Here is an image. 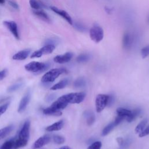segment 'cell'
I'll return each instance as SVG.
<instances>
[{"label":"cell","mask_w":149,"mask_h":149,"mask_svg":"<svg viewBox=\"0 0 149 149\" xmlns=\"http://www.w3.org/2000/svg\"><path fill=\"white\" fill-rule=\"evenodd\" d=\"M34 13L35 15L37 16L43 20L47 22H50V19L48 15L42 10L41 9H38V10H35L34 11Z\"/></svg>","instance_id":"cell-20"},{"label":"cell","mask_w":149,"mask_h":149,"mask_svg":"<svg viewBox=\"0 0 149 149\" xmlns=\"http://www.w3.org/2000/svg\"><path fill=\"white\" fill-rule=\"evenodd\" d=\"M73 57V54L68 52L63 55H58L54 57V61L58 63H65L69 62Z\"/></svg>","instance_id":"cell-12"},{"label":"cell","mask_w":149,"mask_h":149,"mask_svg":"<svg viewBox=\"0 0 149 149\" xmlns=\"http://www.w3.org/2000/svg\"><path fill=\"white\" fill-rule=\"evenodd\" d=\"M116 141H117V142H118L119 146H121L122 144L123 143L124 140H123V139L122 138V137H118V138L116 139Z\"/></svg>","instance_id":"cell-42"},{"label":"cell","mask_w":149,"mask_h":149,"mask_svg":"<svg viewBox=\"0 0 149 149\" xmlns=\"http://www.w3.org/2000/svg\"><path fill=\"white\" fill-rule=\"evenodd\" d=\"M51 141V137L45 134L39 137L37 140L35 141L32 146L33 149H38L45 145L48 144Z\"/></svg>","instance_id":"cell-9"},{"label":"cell","mask_w":149,"mask_h":149,"mask_svg":"<svg viewBox=\"0 0 149 149\" xmlns=\"http://www.w3.org/2000/svg\"><path fill=\"white\" fill-rule=\"evenodd\" d=\"M3 24L7 28V29L10 31L15 38L17 40L20 38L17 25L15 22L12 20H5L3 22Z\"/></svg>","instance_id":"cell-8"},{"label":"cell","mask_w":149,"mask_h":149,"mask_svg":"<svg viewBox=\"0 0 149 149\" xmlns=\"http://www.w3.org/2000/svg\"><path fill=\"white\" fill-rule=\"evenodd\" d=\"M29 4L31 6V8L34 10H38V9H41L42 5L37 0H30L29 1Z\"/></svg>","instance_id":"cell-30"},{"label":"cell","mask_w":149,"mask_h":149,"mask_svg":"<svg viewBox=\"0 0 149 149\" xmlns=\"http://www.w3.org/2000/svg\"><path fill=\"white\" fill-rule=\"evenodd\" d=\"M105 10L106 12H107V13H108V14H111V13H112V9L109 8H108V7H105Z\"/></svg>","instance_id":"cell-43"},{"label":"cell","mask_w":149,"mask_h":149,"mask_svg":"<svg viewBox=\"0 0 149 149\" xmlns=\"http://www.w3.org/2000/svg\"><path fill=\"white\" fill-rule=\"evenodd\" d=\"M15 140L11 139L9 140L6 141L0 147V149H13Z\"/></svg>","instance_id":"cell-28"},{"label":"cell","mask_w":149,"mask_h":149,"mask_svg":"<svg viewBox=\"0 0 149 149\" xmlns=\"http://www.w3.org/2000/svg\"><path fill=\"white\" fill-rule=\"evenodd\" d=\"M30 122L29 120H26L23 123L19 133L18 138L19 139L28 142L30 137Z\"/></svg>","instance_id":"cell-6"},{"label":"cell","mask_w":149,"mask_h":149,"mask_svg":"<svg viewBox=\"0 0 149 149\" xmlns=\"http://www.w3.org/2000/svg\"><path fill=\"white\" fill-rule=\"evenodd\" d=\"M134 41V36L129 31L124 33L122 37V47L126 50H129L133 47Z\"/></svg>","instance_id":"cell-7"},{"label":"cell","mask_w":149,"mask_h":149,"mask_svg":"<svg viewBox=\"0 0 149 149\" xmlns=\"http://www.w3.org/2000/svg\"><path fill=\"white\" fill-rule=\"evenodd\" d=\"M49 65L48 63L33 61L24 66V68L27 71L33 72L36 74H40L48 69Z\"/></svg>","instance_id":"cell-2"},{"label":"cell","mask_w":149,"mask_h":149,"mask_svg":"<svg viewBox=\"0 0 149 149\" xmlns=\"http://www.w3.org/2000/svg\"><path fill=\"white\" fill-rule=\"evenodd\" d=\"M58 149H72V148L70 147H69V146H63V147H62Z\"/></svg>","instance_id":"cell-44"},{"label":"cell","mask_w":149,"mask_h":149,"mask_svg":"<svg viewBox=\"0 0 149 149\" xmlns=\"http://www.w3.org/2000/svg\"><path fill=\"white\" fill-rule=\"evenodd\" d=\"M69 83V80L68 79H64L56 84H54L53 86L51 87V90H59L65 88Z\"/></svg>","instance_id":"cell-19"},{"label":"cell","mask_w":149,"mask_h":149,"mask_svg":"<svg viewBox=\"0 0 149 149\" xmlns=\"http://www.w3.org/2000/svg\"><path fill=\"white\" fill-rule=\"evenodd\" d=\"M148 120L147 119H144L143 120H141L136 127L135 128V132L136 133H141L145 128L147 123Z\"/></svg>","instance_id":"cell-25"},{"label":"cell","mask_w":149,"mask_h":149,"mask_svg":"<svg viewBox=\"0 0 149 149\" xmlns=\"http://www.w3.org/2000/svg\"><path fill=\"white\" fill-rule=\"evenodd\" d=\"M86 84V80L83 77H79L76 79L74 83V86L76 88H81L85 86Z\"/></svg>","instance_id":"cell-29"},{"label":"cell","mask_w":149,"mask_h":149,"mask_svg":"<svg viewBox=\"0 0 149 149\" xmlns=\"http://www.w3.org/2000/svg\"><path fill=\"white\" fill-rule=\"evenodd\" d=\"M130 142H131V141L130 140V139H126L125 140L123 141V143L122 144V146H120V148L121 149H125L126 148H127L129 146Z\"/></svg>","instance_id":"cell-37"},{"label":"cell","mask_w":149,"mask_h":149,"mask_svg":"<svg viewBox=\"0 0 149 149\" xmlns=\"http://www.w3.org/2000/svg\"><path fill=\"white\" fill-rule=\"evenodd\" d=\"M148 134H149V126H148L141 133H140L139 136L140 137H144Z\"/></svg>","instance_id":"cell-36"},{"label":"cell","mask_w":149,"mask_h":149,"mask_svg":"<svg viewBox=\"0 0 149 149\" xmlns=\"http://www.w3.org/2000/svg\"><path fill=\"white\" fill-rule=\"evenodd\" d=\"M131 112L132 111L123 108H118L116 109V113L118 115L122 116L125 118H127V116H129L130 115Z\"/></svg>","instance_id":"cell-23"},{"label":"cell","mask_w":149,"mask_h":149,"mask_svg":"<svg viewBox=\"0 0 149 149\" xmlns=\"http://www.w3.org/2000/svg\"><path fill=\"white\" fill-rule=\"evenodd\" d=\"M72 26H73V27L76 30H77V31L81 33H84L87 31V27L81 22H74L73 23Z\"/></svg>","instance_id":"cell-26"},{"label":"cell","mask_w":149,"mask_h":149,"mask_svg":"<svg viewBox=\"0 0 149 149\" xmlns=\"http://www.w3.org/2000/svg\"><path fill=\"white\" fill-rule=\"evenodd\" d=\"M9 5L10 6H12L13 8H14L15 9H17L18 8V5L17 3H16L15 2H14L13 1H8Z\"/></svg>","instance_id":"cell-41"},{"label":"cell","mask_w":149,"mask_h":149,"mask_svg":"<svg viewBox=\"0 0 149 149\" xmlns=\"http://www.w3.org/2000/svg\"><path fill=\"white\" fill-rule=\"evenodd\" d=\"M51 9L55 12V13H56L57 15H58L59 16H61L62 18H63L68 23H69L70 25H73V22L72 20V17H70V16L69 15V13L68 12H66L65 10L60 9L55 6H51L50 7Z\"/></svg>","instance_id":"cell-11"},{"label":"cell","mask_w":149,"mask_h":149,"mask_svg":"<svg viewBox=\"0 0 149 149\" xmlns=\"http://www.w3.org/2000/svg\"><path fill=\"white\" fill-rule=\"evenodd\" d=\"M68 103L66 102L65 101H64L63 100H62L60 97L56 100L55 101H54L51 105L50 106L51 108L58 110V111H61L63 109H65L67 105H68Z\"/></svg>","instance_id":"cell-14"},{"label":"cell","mask_w":149,"mask_h":149,"mask_svg":"<svg viewBox=\"0 0 149 149\" xmlns=\"http://www.w3.org/2000/svg\"><path fill=\"white\" fill-rule=\"evenodd\" d=\"M109 95L100 94L97 95L95 99V108L97 112H101L108 105Z\"/></svg>","instance_id":"cell-5"},{"label":"cell","mask_w":149,"mask_h":149,"mask_svg":"<svg viewBox=\"0 0 149 149\" xmlns=\"http://www.w3.org/2000/svg\"><path fill=\"white\" fill-rule=\"evenodd\" d=\"M55 48V46L54 44L48 43L47 44L45 45L38 50L40 51V53L42 56L43 55L51 54L54 51Z\"/></svg>","instance_id":"cell-16"},{"label":"cell","mask_w":149,"mask_h":149,"mask_svg":"<svg viewBox=\"0 0 149 149\" xmlns=\"http://www.w3.org/2000/svg\"><path fill=\"white\" fill-rule=\"evenodd\" d=\"M9 103H6L5 104L0 105V116L6 112L9 107Z\"/></svg>","instance_id":"cell-35"},{"label":"cell","mask_w":149,"mask_h":149,"mask_svg":"<svg viewBox=\"0 0 149 149\" xmlns=\"http://www.w3.org/2000/svg\"><path fill=\"white\" fill-rule=\"evenodd\" d=\"M53 141L55 143H56L57 144H63L65 142V139L62 136L54 135L53 136Z\"/></svg>","instance_id":"cell-31"},{"label":"cell","mask_w":149,"mask_h":149,"mask_svg":"<svg viewBox=\"0 0 149 149\" xmlns=\"http://www.w3.org/2000/svg\"><path fill=\"white\" fill-rule=\"evenodd\" d=\"M31 50L30 49H25L21 50L15 54H14L12 56V59L16 61H23L26 59L28 56L29 55Z\"/></svg>","instance_id":"cell-13"},{"label":"cell","mask_w":149,"mask_h":149,"mask_svg":"<svg viewBox=\"0 0 149 149\" xmlns=\"http://www.w3.org/2000/svg\"><path fill=\"white\" fill-rule=\"evenodd\" d=\"M101 142L100 141H97L92 143L91 145H90L87 149H101Z\"/></svg>","instance_id":"cell-34"},{"label":"cell","mask_w":149,"mask_h":149,"mask_svg":"<svg viewBox=\"0 0 149 149\" xmlns=\"http://www.w3.org/2000/svg\"><path fill=\"white\" fill-rule=\"evenodd\" d=\"M7 74V70L6 69H3L0 71V81L3 80Z\"/></svg>","instance_id":"cell-39"},{"label":"cell","mask_w":149,"mask_h":149,"mask_svg":"<svg viewBox=\"0 0 149 149\" xmlns=\"http://www.w3.org/2000/svg\"><path fill=\"white\" fill-rule=\"evenodd\" d=\"M125 118V117H123V116H119V115H118V116L116 118V119H115V120H114V122H115V124L116 125V126L117 125H118L123 120V119Z\"/></svg>","instance_id":"cell-38"},{"label":"cell","mask_w":149,"mask_h":149,"mask_svg":"<svg viewBox=\"0 0 149 149\" xmlns=\"http://www.w3.org/2000/svg\"><path fill=\"white\" fill-rule=\"evenodd\" d=\"M91 58V55L88 54H80L76 58V61L79 63H84L88 61Z\"/></svg>","instance_id":"cell-24"},{"label":"cell","mask_w":149,"mask_h":149,"mask_svg":"<svg viewBox=\"0 0 149 149\" xmlns=\"http://www.w3.org/2000/svg\"><path fill=\"white\" fill-rule=\"evenodd\" d=\"M147 23L149 25V13H148V14L147 15Z\"/></svg>","instance_id":"cell-45"},{"label":"cell","mask_w":149,"mask_h":149,"mask_svg":"<svg viewBox=\"0 0 149 149\" xmlns=\"http://www.w3.org/2000/svg\"><path fill=\"white\" fill-rule=\"evenodd\" d=\"M116 126V125L115 124V122H112L110 123H109L107 126H106L103 130H102V136H106L107 134H108L111 132V130Z\"/></svg>","instance_id":"cell-27"},{"label":"cell","mask_w":149,"mask_h":149,"mask_svg":"<svg viewBox=\"0 0 149 149\" xmlns=\"http://www.w3.org/2000/svg\"><path fill=\"white\" fill-rule=\"evenodd\" d=\"M30 97H31V94L30 91H27L24 95V96L22 98L20 103L19 104V107H18V109H17V111L19 113H22L23 112H24L25 111V109H26L30 100Z\"/></svg>","instance_id":"cell-10"},{"label":"cell","mask_w":149,"mask_h":149,"mask_svg":"<svg viewBox=\"0 0 149 149\" xmlns=\"http://www.w3.org/2000/svg\"><path fill=\"white\" fill-rule=\"evenodd\" d=\"M141 55L143 58H146L149 55V44L141 49Z\"/></svg>","instance_id":"cell-33"},{"label":"cell","mask_w":149,"mask_h":149,"mask_svg":"<svg viewBox=\"0 0 149 149\" xmlns=\"http://www.w3.org/2000/svg\"><path fill=\"white\" fill-rule=\"evenodd\" d=\"M64 121L63 120H60L54 123L47 126L46 127V130L47 132H54V131H58L63 127Z\"/></svg>","instance_id":"cell-15"},{"label":"cell","mask_w":149,"mask_h":149,"mask_svg":"<svg viewBox=\"0 0 149 149\" xmlns=\"http://www.w3.org/2000/svg\"><path fill=\"white\" fill-rule=\"evenodd\" d=\"M89 34L92 41L98 43L101 41L104 38V30L100 26L94 24L90 29Z\"/></svg>","instance_id":"cell-4"},{"label":"cell","mask_w":149,"mask_h":149,"mask_svg":"<svg viewBox=\"0 0 149 149\" xmlns=\"http://www.w3.org/2000/svg\"><path fill=\"white\" fill-rule=\"evenodd\" d=\"M66 72L64 68L52 69L46 72L41 78V81L43 83H49L54 82L61 74Z\"/></svg>","instance_id":"cell-1"},{"label":"cell","mask_w":149,"mask_h":149,"mask_svg":"<svg viewBox=\"0 0 149 149\" xmlns=\"http://www.w3.org/2000/svg\"><path fill=\"white\" fill-rule=\"evenodd\" d=\"M22 86V83H15L10 86H9L8 88L7 91L8 92H13V91H15L16 90H17L18 89H19Z\"/></svg>","instance_id":"cell-32"},{"label":"cell","mask_w":149,"mask_h":149,"mask_svg":"<svg viewBox=\"0 0 149 149\" xmlns=\"http://www.w3.org/2000/svg\"><path fill=\"white\" fill-rule=\"evenodd\" d=\"M114 102V98L112 95H109V98H108V105H111V104H113Z\"/></svg>","instance_id":"cell-40"},{"label":"cell","mask_w":149,"mask_h":149,"mask_svg":"<svg viewBox=\"0 0 149 149\" xmlns=\"http://www.w3.org/2000/svg\"><path fill=\"white\" fill-rule=\"evenodd\" d=\"M42 112H43L44 114H45L46 115L58 116H61L62 115L61 111L56 110V109L51 108V107H47V108L44 109Z\"/></svg>","instance_id":"cell-17"},{"label":"cell","mask_w":149,"mask_h":149,"mask_svg":"<svg viewBox=\"0 0 149 149\" xmlns=\"http://www.w3.org/2000/svg\"><path fill=\"white\" fill-rule=\"evenodd\" d=\"M141 112V109L139 108H136L133 111H132V112L130 115L126 118V120L128 122H131L133 120H134L140 114Z\"/></svg>","instance_id":"cell-22"},{"label":"cell","mask_w":149,"mask_h":149,"mask_svg":"<svg viewBox=\"0 0 149 149\" xmlns=\"http://www.w3.org/2000/svg\"><path fill=\"white\" fill-rule=\"evenodd\" d=\"M5 2V0H0V3L3 4Z\"/></svg>","instance_id":"cell-46"},{"label":"cell","mask_w":149,"mask_h":149,"mask_svg":"<svg viewBox=\"0 0 149 149\" xmlns=\"http://www.w3.org/2000/svg\"><path fill=\"white\" fill-rule=\"evenodd\" d=\"M86 94L83 92L71 93L63 95L60 98L68 104H79L85 98Z\"/></svg>","instance_id":"cell-3"},{"label":"cell","mask_w":149,"mask_h":149,"mask_svg":"<svg viewBox=\"0 0 149 149\" xmlns=\"http://www.w3.org/2000/svg\"><path fill=\"white\" fill-rule=\"evenodd\" d=\"M84 115L87 119V125L89 126L93 125V123L95 121V116L93 113L90 111H86L84 113Z\"/></svg>","instance_id":"cell-21"},{"label":"cell","mask_w":149,"mask_h":149,"mask_svg":"<svg viewBox=\"0 0 149 149\" xmlns=\"http://www.w3.org/2000/svg\"><path fill=\"white\" fill-rule=\"evenodd\" d=\"M14 126L13 125H10L0 129V140L4 139L6 137L13 129Z\"/></svg>","instance_id":"cell-18"}]
</instances>
